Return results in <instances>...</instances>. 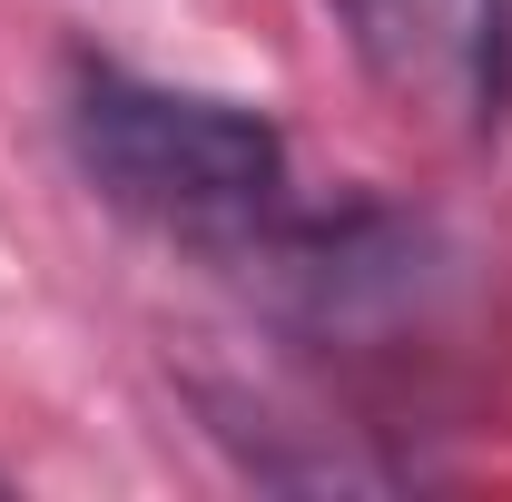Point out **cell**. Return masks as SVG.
Segmentation results:
<instances>
[{
  "mask_svg": "<svg viewBox=\"0 0 512 502\" xmlns=\"http://www.w3.org/2000/svg\"><path fill=\"white\" fill-rule=\"evenodd\" d=\"M60 128H69L79 178L109 197L119 217L158 227V237H188L207 256H237L247 266L256 237L296 207L286 138L247 99L168 89L148 69H119V60H89L79 50L69 89H60Z\"/></svg>",
  "mask_w": 512,
  "mask_h": 502,
  "instance_id": "6da1fadb",
  "label": "cell"
},
{
  "mask_svg": "<svg viewBox=\"0 0 512 502\" xmlns=\"http://www.w3.org/2000/svg\"><path fill=\"white\" fill-rule=\"evenodd\" d=\"M355 50L424 109L493 128L512 99V0H335Z\"/></svg>",
  "mask_w": 512,
  "mask_h": 502,
  "instance_id": "7a4b0ae2",
  "label": "cell"
}]
</instances>
